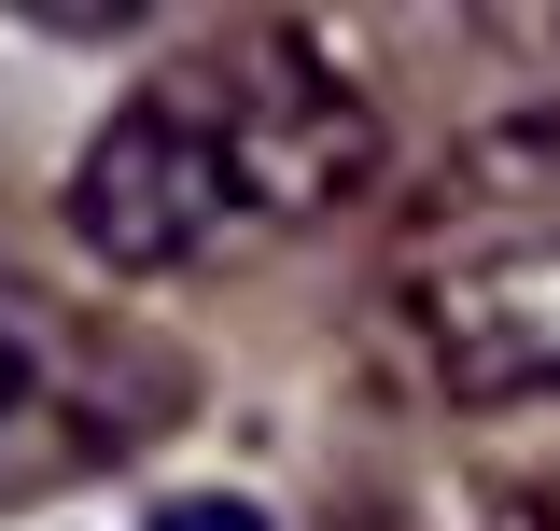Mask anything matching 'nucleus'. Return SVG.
Segmentation results:
<instances>
[{"instance_id":"nucleus-4","label":"nucleus","mask_w":560,"mask_h":531,"mask_svg":"<svg viewBox=\"0 0 560 531\" xmlns=\"http://www.w3.org/2000/svg\"><path fill=\"white\" fill-rule=\"evenodd\" d=\"M337 531H560L533 489H504V475H448V489H393V504H350Z\"/></svg>"},{"instance_id":"nucleus-1","label":"nucleus","mask_w":560,"mask_h":531,"mask_svg":"<svg viewBox=\"0 0 560 531\" xmlns=\"http://www.w3.org/2000/svg\"><path fill=\"white\" fill-rule=\"evenodd\" d=\"M378 182V113L308 28H197L70 154V238L113 280L224 266Z\"/></svg>"},{"instance_id":"nucleus-5","label":"nucleus","mask_w":560,"mask_h":531,"mask_svg":"<svg viewBox=\"0 0 560 531\" xmlns=\"http://www.w3.org/2000/svg\"><path fill=\"white\" fill-rule=\"evenodd\" d=\"M140 531H267V518H253L238 489H168V504H154Z\"/></svg>"},{"instance_id":"nucleus-3","label":"nucleus","mask_w":560,"mask_h":531,"mask_svg":"<svg viewBox=\"0 0 560 531\" xmlns=\"http://www.w3.org/2000/svg\"><path fill=\"white\" fill-rule=\"evenodd\" d=\"M154 420H183V364L168 350H140L127 322H84L57 294L0 280V504L113 475Z\"/></svg>"},{"instance_id":"nucleus-2","label":"nucleus","mask_w":560,"mask_h":531,"mask_svg":"<svg viewBox=\"0 0 560 531\" xmlns=\"http://www.w3.org/2000/svg\"><path fill=\"white\" fill-rule=\"evenodd\" d=\"M393 322L448 405L560 392V98L477 127L393 224Z\"/></svg>"}]
</instances>
